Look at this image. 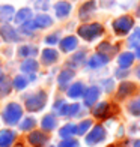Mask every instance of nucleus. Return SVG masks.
Segmentation results:
<instances>
[{
	"label": "nucleus",
	"instance_id": "nucleus-28",
	"mask_svg": "<svg viewBox=\"0 0 140 147\" xmlns=\"http://www.w3.org/2000/svg\"><path fill=\"white\" fill-rule=\"evenodd\" d=\"M119 50V47H113L110 42H101L98 45V53H101V54H113V53H116Z\"/></svg>",
	"mask_w": 140,
	"mask_h": 147
},
{
	"label": "nucleus",
	"instance_id": "nucleus-32",
	"mask_svg": "<svg viewBox=\"0 0 140 147\" xmlns=\"http://www.w3.org/2000/svg\"><path fill=\"white\" fill-rule=\"evenodd\" d=\"M20 26H21V27H20V32H21L23 35H33V32H35V29H36L33 20H27V21H24Z\"/></svg>",
	"mask_w": 140,
	"mask_h": 147
},
{
	"label": "nucleus",
	"instance_id": "nucleus-41",
	"mask_svg": "<svg viewBox=\"0 0 140 147\" xmlns=\"http://www.w3.org/2000/svg\"><path fill=\"white\" fill-rule=\"evenodd\" d=\"M65 105V101H62V99H59V101L54 104V107H53V110H54L56 113H57V114H59V111H60L62 110V107Z\"/></svg>",
	"mask_w": 140,
	"mask_h": 147
},
{
	"label": "nucleus",
	"instance_id": "nucleus-36",
	"mask_svg": "<svg viewBox=\"0 0 140 147\" xmlns=\"http://www.w3.org/2000/svg\"><path fill=\"white\" fill-rule=\"evenodd\" d=\"M35 125H36V120L33 119V117H27V119H24L21 123H20V129L21 131H30L35 128Z\"/></svg>",
	"mask_w": 140,
	"mask_h": 147
},
{
	"label": "nucleus",
	"instance_id": "nucleus-5",
	"mask_svg": "<svg viewBox=\"0 0 140 147\" xmlns=\"http://www.w3.org/2000/svg\"><path fill=\"white\" fill-rule=\"evenodd\" d=\"M105 137H107V132H105L104 126L101 125H95L90 129V132L86 135V144L88 146H97L99 143H103Z\"/></svg>",
	"mask_w": 140,
	"mask_h": 147
},
{
	"label": "nucleus",
	"instance_id": "nucleus-12",
	"mask_svg": "<svg viewBox=\"0 0 140 147\" xmlns=\"http://www.w3.org/2000/svg\"><path fill=\"white\" fill-rule=\"evenodd\" d=\"M109 62H110V57H109V56L98 53V54H93V56L88 60V66H89L90 69H98V68H101V66L107 65Z\"/></svg>",
	"mask_w": 140,
	"mask_h": 147
},
{
	"label": "nucleus",
	"instance_id": "nucleus-20",
	"mask_svg": "<svg viewBox=\"0 0 140 147\" xmlns=\"http://www.w3.org/2000/svg\"><path fill=\"white\" fill-rule=\"evenodd\" d=\"M33 23H35L36 29H47V27H50V26L53 24V18L48 17V15H45V14H39L38 17H35Z\"/></svg>",
	"mask_w": 140,
	"mask_h": 147
},
{
	"label": "nucleus",
	"instance_id": "nucleus-19",
	"mask_svg": "<svg viewBox=\"0 0 140 147\" xmlns=\"http://www.w3.org/2000/svg\"><path fill=\"white\" fill-rule=\"evenodd\" d=\"M84 90H86V87H84V84L83 83H74L71 86V87L68 89V96L69 98H72V99H78V98H82L83 96V93H84Z\"/></svg>",
	"mask_w": 140,
	"mask_h": 147
},
{
	"label": "nucleus",
	"instance_id": "nucleus-46",
	"mask_svg": "<svg viewBox=\"0 0 140 147\" xmlns=\"http://www.w3.org/2000/svg\"><path fill=\"white\" fill-rule=\"evenodd\" d=\"M15 147H23V144H17Z\"/></svg>",
	"mask_w": 140,
	"mask_h": 147
},
{
	"label": "nucleus",
	"instance_id": "nucleus-2",
	"mask_svg": "<svg viewBox=\"0 0 140 147\" xmlns=\"http://www.w3.org/2000/svg\"><path fill=\"white\" fill-rule=\"evenodd\" d=\"M23 116V108L21 105H18L17 102H11L5 107V110L2 113L3 122L6 125H17L20 122V119Z\"/></svg>",
	"mask_w": 140,
	"mask_h": 147
},
{
	"label": "nucleus",
	"instance_id": "nucleus-23",
	"mask_svg": "<svg viewBox=\"0 0 140 147\" xmlns=\"http://www.w3.org/2000/svg\"><path fill=\"white\" fill-rule=\"evenodd\" d=\"M78 111H80V105L78 104H71V105L65 104L62 107V110L59 111V114L60 116H68V117H74V116L78 114Z\"/></svg>",
	"mask_w": 140,
	"mask_h": 147
},
{
	"label": "nucleus",
	"instance_id": "nucleus-43",
	"mask_svg": "<svg viewBox=\"0 0 140 147\" xmlns=\"http://www.w3.org/2000/svg\"><path fill=\"white\" fill-rule=\"evenodd\" d=\"M136 77L140 80V65L137 66V68H136Z\"/></svg>",
	"mask_w": 140,
	"mask_h": 147
},
{
	"label": "nucleus",
	"instance_id": "nucleus-4",
	"mask_svg": "<svg viewBox=\"0 0 140 147\" xmlns=\"http://www.w3.org/2000/svg\"><path fill=\"white\" fill-rule=\"evenodd\" d=\"M47 104V93L45 92H36L33 95L26 98V108L30 113L41 111Z\"/></svg>",
	"mask_w": 140,
	"mask_h": 147
},
{
	"label": "nucleus",
	"instance_id": "nucleus-18",
	"mask_svg": "<svg viewBox=\"0 0 140 147\" xmlns=\"http://www.w3.org/2000/svg\"><path fill=\"white\" fill-rule=\"evenodd\" d=\"M14 15H15V9L12 8L11 5L0 6V21L9 23V21H12V20H14Z\"/></svg>",
	"mask_w": 140,
	"mask_h": 147
},
{
	"label": "nucleus",
	"instance_id": "nucleus-39",
	"mask_svg": "<svg viewBox=\"0 0 140 147\" xmlns=\"http://www.w3.org/2000/svg\"><path fill=\"white\" fill-rule=\"evenodd\" d=\"M45 44L48 45H54V44H59V33H51V35H48L45 38Z\"/></svg>",
	"mask_w": 140,
	"mask_h": 147
},
{
	"label": "nucleus",
	"instance_id": "nucleus-42",
	"mask_svg": "<svg viewBox=\"0 0 140 147\" xmlns=\"http://www.w3.org/2000/svg\"><path fill=\"white\" fill-rule=\"evenodd\" d=\"M134 56H136V59H139V60H140V45H137V47H136V53H134Z\"/></svg>",
	"mask_w": 140,
	"mask_h": 147
},
{
	"label": "nucleus",
	"instance_id": "nucleus-16",
	"mask_svg": "<svg viewBox=\"0 0 140 147\" xmlns=\"http://www.w3.org/2000/svg\"><path fill=\"white\" fill-rule=\"evenodd\" d=\"M17 134L11 129H3L0 131V147H11L12 143L15 141Z\"/></svg>",
	"mask_w": 140,
	"mask_h": 147
},
{
	"label": "nucleus",
	"instance_id": "nucleus-17",
	"mask_svg": "<svg viewBox=\"0 0 140 147\" xmlns=\"http://www.w3.org/2000/svg\"><path fill=\"white\" fill-rule=\"evenodd\" d=\"M41 59L44 65H53L59 59V53L53 48H45L41 51Z\"/></svg>",
	"mask_w": 140,
	"mask_h": 147
},
{
	"label": "nucleus",
	"instance_id": "nucleus-26",
	"mask_svg": "<svg viewBox=\"0 0 140 147\" xmlns=\"http://www.w3.org/2000/svg\"><path fill=\"white\" fill-rule=\"evenodd\" d=\"M38 69V62L33 59H27L24 60V62L21 63V71L23 72H27V74H33Z\"/></svg>",
	"mask_w": 140,
	"mask_h": 147
},
{
	"label": "nucleus",
	"instance_id": "nucleus-6",
	"mask_svg": "<svg viewBox=\"0 0 140 147\" xmlns=\"http://www.w3.org/2000/svg\"><path fill=\"white\" fill-rule=\"evenodd\" d=\"M0 36H2V39L5 42H17V41H20L18 32L14 27H11L8 23H5L2 27H0Z\"/></svg>",
	"mask_w": 140,
	"mask_h": 147
},
{
	"label": "nucleus",
	"instance_id": "nucleus-35",
	"mask_svg": "<svg viewBox=\"0 0 140 147\" xmlns=\"http://www.w3.org/2000/svg\"><path fill=\"white\" fill-rule=\"evenodd\" d=\"M29 84V78H26V77H23V75H17L15 78H14V87L17 89V90H23V89H26V86Z\"/></svg>",
	"mask_w": 140,
	"mask_h": 147
},
{
	"label": "nucleus",
	"instance_id": "nucleus-25",
	"mask_svg": "<svg viewBox=\"0 0 140 147\" xmlns=\"http://www.w3.org/2000/svg\"><path fill=\"white\" fill-rule=\"evenodd\" d=\"M38 54V48L33 45H21L18 48V56L21 57H29V56H36Z\"/></svg>",
	"mask_w": 140,
	"mask_h": 147
},
{
	"label": "nucleus",
	"instance_id": "nucleus-1",
	"mask_svg": "<svg viewBox=\"0 0 140 147\" xmlns=\"http://www.w3.org/2000/svg\"><path fill=\"white\" fill-rule=\"evenodd\" d=\"M77 33H78L80 38L84 39V41L90 42V41H93V39H97V38H99L103 35V33H104V27L99 23L83 24V26H80V27H78Z\"/></svg>",
	"mask_w": 140,
	"mask_h": 147
},
{
	"label": "nucleus",
	"instance_id": "nucleus-24",
	"mask_svg": "<svg viewBox=\"0 0 140 147\" xmlns=\"http://www.w3.org/2000/svg\"><path fill=\"white\" fill-rule=\"evenodd\" d=\"M41 126L44 131H53L57 126V120L53 114H47L42 117V122H41Z\"/></svg>",
	"mask_w": 140,
	"mask_h": 147
},
{
	"label": "nucleus",
	"instance_id": "nucleus-27",
	"mask_svg": "<svg viewBox=\"0 0 140 147\" xmlns=\"http://www.w3.org/2000/svg\"><path fill=\"white\" fill-rule=\"evenodd\" d=\"M86 59V51H78L77 54H74L71 57V60L68 62V65L71 66V68H77V66H80Z\"/></svg>",
	"mask_w": 140,
	"mask_h": 147
},
{
	"label": "nucleus",
	"instance_id": "nucleus-7",
	"mask_svg": "<svg viewBox=\"0 0 140 147\" xmlns=\"http://www.w3.org/2000/svg\"><path fill=\"white\" fill-rule=\"evenodd\" d=\"M99 95H101V90H99L98 86H90L84 90L83 93V98H84V105L86 107H92L95 105V102L98 101Z\"/></svg>",
	"mask_w": 140,
	"mask_h": 147
},
{
	"label": "nucleus",
	"instance_id": "nucleus-29",
	"mask_svg": "<svg viewBox=\"0 0 140 147\" xmlns=\"http://www.w3.org/2000/svg\"><path fill=\"white\" fill-rule=\"evenodd\" d=\"M9 92H11V83H9L8 77L0 74V96L9 95Z\"/></svg>",
	"mask_w": 140,
	"mask_h": 147
},
{
	"label": "nucleus",
	"instance_id": "nucleus-9",
	"mask_svg": "<svg viewBox=\"0 0 140 147\" xmlns=\"http://www.w3.org/2000/svg\"><path fill=\"white\" fill-rule=\"evenodd\" d=\"M136 92V84L134 83H130V81H124L119 84V89H118V93H116V98L121 101V99H125L131 96L133 93Z\"/></svg>",
	"mask_w": 140,
	"mask_h": 147
},
{
	"label": "nucleus",
	"instance_id": "nucleus-8",
	"mask_svg": "<svg viewBox=\"0 0 140 147\" xmlns=\"http://www.w3.org/2000/svg\"><path fill=\"white\" fill-rule=\"evenodd\" d=\"M97 11V2L95 0H88L86 3H83V6L78 11V18L82 21H86L92 17V14Z\"/></svg>",
	"mask_w": 140,
	"mask_h": 147
},
{
	"label": "nucleus",
	"instance_id": "nucleus-10",
	"mask_svg": "<svg viewBox=\"0 0 140 147\" xmlns=\"http://www.w3.org/2000/svg\"><path fill=\"white\" fill-rule=\"evenodd\" d=\"M111 105L109 102H99L93 107L92 110V114L95 116L97 119H107L110 114H111Z\"/></svg>",
	"mask_w": 140,
	"mask_h": 147
},
{
	"label": "nucleus",
	"instance_id": "nucleus-30",
	"mask_svg": "<svg viewBox=\"0 0 140 147\" xmlns=\"http://www.w3.org/2000/svg\"><path fill=\"white\" fill-rule=\"evenodd\" d=\"M92 128V120H83V122H80L78 125H75V134L77 135H84L86 132Z\"/></svg>",
	"mask_w": 140,
	"mask_h": 147
},
{
	"label": "nucleus",
	"instance_id": "nucleus-48",
	"mask_svg": "<svg viewBox=\"0 0 140 147\" xmlns=\"http://www.w3.org/2000/svg\"><path fill=\"white\" fill-rule=\"evenodd\" d=\"M33 2H35V0H33Z\"/></svg>",
	"mask_w": 140,
	"mask_h": 147
},
{
	"label": "nucleus",
	"instance_id": "nucleus-14",
	"mask_svg": "<svg viewBox=\"0 0 140 147\" xmlns=\"http://www.w3.org/2000/svg\"><path fill=\"white\" fill-rule=\"evenodd\" d=\"M59 45H60V50L63 53H71L77 48L78 39L75 36H65L62 41H59Z\"/></svg>",
	"mask_w": 140,
	"mask_h": 147
},
{
	"label": "nucleus",
	"instance_id": "nucleus-3",
	"mask_svg": "<svg viewBox=\"0 0 140 147\" xmlns=\"http://www.w3.org/2000/svg\"><path fill=\"white\" fill-rule=\"evenodd\" d=\"M111 26H113V30H115V33L118 36H125L134 27V18L131 15H122V17L116 18Z\"/></svg>",
	"mask_w": 140,
	"mask_h": 147
},
{
	"label": "nucleus",
	"instance_id": "nucleus-47",
	"mask_svg": "<svg viewBox=\"0 0 140 147\" xmlns=\"http://www.w3.org/2000/svg\"><path fill=\"white\" fill-rule=\"evenodd\" d=\"M107 147H118V146H115V144H111V146H107Z\"/></svg>",
	"mask_w": 140,
	"mask_h": 147
},
{
	"label": "nucleus",
	"instance_id": "nucleus-44",
	"mask_svg": "<svg viewBox=\"0 0 140 147\" xmlns=\"http://www.w3.org/2000/svg\"><path fill=\"white\" fill-rule=\"evenodd\" d=\"M134 147H140V140H136L134 141Z\"/></svg>",
	"mask_w": 140,
	"mask_h": 147
},
{
	"label": "nucleus",
	"instance_id": "nucleus-31",
	"mask_svg": "<svg viewBox=\"0 0 140 147\" xmlns=\"http://www.w3.org/2000/svg\"><path fill=\"white\" fill-rule=\"evenodd\" d=\"M59 135L62 138H71L72 135H75V125H72V123L65 125L63 128H60V131H59Z\"/></svg>",
	"mask_w": 140,
	"mask_h": 147
},
{
	"label": "nucleus",
	"instance_id": "nucleus-13",
	"mask_svg": "<svg viewBox=\"0 0 140 147\" xmlns=\"http://www.w3.org/2000/svg\"><path fill=\"white\" fill-rule=\"evenodd\" d=\"M136 60V56L133 51H125V53H121L118 57V66L122 69H130V66L134 63Z\"/></svg>",
	"mask_w": 140,
	"mask_h": 147
},
{
	"label": "nucleus",
	"instance_id": "nucleus-21",
	"mask_svg": "<svg viewBox=\"0 0 140 147\" xmlns=\"http://www.w3.org/2000/svg\"><path fill=\"white\" fill-rule=\"evenodd\" d=\"M32 9L29 8H23V9H20L17 14L14 15V21L17 24H23L24 21H27V20H32Z\"/></svg>",
	"mask_w": 140,
	"mask_h": 147
},
{
	"label": "nucleus",
	"instance_id": "nucleus-34",
	"mask_svg": "<svg viewBox=\"0 0 140 147\" xmlns=\"http://www.w3.org/2000/svg\"><path fill=\"white\" fill-rule=\"evenodd\" d=\"M126 108H128V113H130L131 116L139 117L140 116V98L139 99H134V101H131Z\"/></svg>",
	"mask_w": 140,
	"mask_h": 147
},
{
	"label": "nucleus",
	"instance_id": "nucleus-33",
	"mask_svg": "<svg viewBox=\"0 0 140 147\" xmlns=\"http://www.w3.org/2000/svg\"><path fill=\"white\" fill-rule=\"evenodd\" d=\"M137 45H140V27H136L133 30L131 36L128 38V47L130 48H136Z\"/></svg>",
	"mask_w": 140,
	"mask_h": 147
},
{
	"label": "nucleus",
	"instance_id": "nucleus-22",
	"mask_svg": "<svg viewBox=\"0 0 140 147\" xmlns=\"http://www.w3.org/2000/svg\"><path fill=\"white\" fill-rule=\"evenodd\" d=\"M74 75H75V74H74V71H72V69H63L60 74H59V77H57L59 86H60V87L63 89L65 86L68 84L72 78H74Z\"/></svg>",
	"mask_w": 140,
	"mask_h": 147
},
{
	"label": "nucleus",
	"instance_id": "nucleus-37",
	"mask_svg": "<svg viewBox=\"0 0 140 147\" xmlns=\"http://www.w3.org/2000/svg\"><path fill=\"white\" fill-rule=\"evenodd\" d=\"M57 147H80L78 141L74 138H63V141L59 144Z\"/></svg>",
	"mask_w": 140,
	"mask_h": 147
},
{
	"label": "nucleus",
	"instance_id": "nucleus-15",
	"mask_svg": "<svg viewBox=\"0 0 140 147\" xmlns=\"http://www.w3.org/2000/svg\"><path fill=\"white\" fill-rule=\"evenodd\" d=\"M71 9L72 6L69 2H65V0H60L54 5V12H56V17L57 18H65L71 14Z\"/></svg>",
	"mask_w": 140,
	"mask_h": 147
},
{
	"label": "nucleus",
	"instance_id": "nucleus-38",
	"mask_svg": "<svg viewBox=\"0 0 140 147\" xmlns=\"http://www.w3.org/2000/svg\"><path fill=\"white\" fill-rule=\"evenodd\" d=\"M101 84H103L104 90L107 92V93H110L113 89H115V81H113V78H107V80H104V81H103Z\"/></svg>",
	"mask_w": 140,
	"mask_h": 147
},
{
	"label": "nucleus",
	"instance_id": "nucleus-40",
	"mask_svg": "<svg viewBox=\"0 0 140 147\" xmlns=\"http://www.w3.org/2000/svg\"><path fill=\"white\" fill-rule=\"evenodd\" d=\"M115 77H116V78H125V77H128V69L118 68L116 72H115Z\"/></svg>",
	"mask_w": 140,
	"mask_h": 147
},
{
	"label": "nucleus",
	"instance_id": "nucleus-45",
	"mask_svg": "<svg viewBox=\"0 0 140 147\" xmlns=\"http://www.w3.org/2000/svg\"><path fill=\"white\" fill-rule=\"evenodd\" d=\"M137 14L140 15V6H139V8H137Z\"/></svg>",
	"mask_w": 140,
	"mask_h": 147
},
{
	"label": "nucleus",
	"instance_id": "nucleus-11",
	"mask_svg": "<svg viewBox=\"0 0 140 147\" xmlns=\"http://www.w3.org/2000/svg\"><path fill=\"white\" fill-rule=\"evenodd\" d=\"M27 140L33 147H44L45 143L48 141V137H47V134H44L41 131H33L32 134H29Z\"/></svg>",
	"mask_w": 140,
	"mask_h": 147
}]
</instances>
